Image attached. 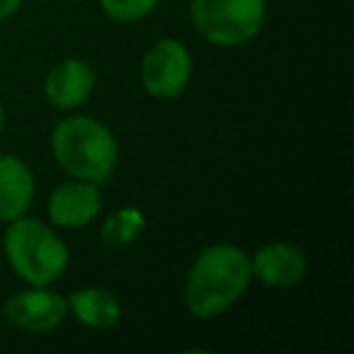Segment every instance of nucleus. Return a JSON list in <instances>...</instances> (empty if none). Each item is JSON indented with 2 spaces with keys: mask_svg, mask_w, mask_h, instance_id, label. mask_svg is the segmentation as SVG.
Masks as SVG:
<instances>
[{
  "mask_svg": "<svg viewBox=\"0 0 354 354\" xmlns=\"http://www.w3.org/2000/svg\"><path fill=\"white\" fill-rule=\"evenodd\" d=\"M51 153L56 162L75 180L104 185L119 162L114 133L93 117H68L51 131Z\"/></svg>",
  "mask_w": 354,
  "mask_h": 354,
  "instance_id": "obj_2",
  "label": "nucleus"
},
{
  "mask_svg": "<svg viewBox=\"0 0 354 354\" xmlns=\"http://www.w3.org/2000/svg\"><path fill=\"white\" fill-rule=\"evenodd\" d=\"M95 90V71L83 59H64L49 71L44 95L56 109H78Z\"/></svg>",
  "mask_w": 354,
  "mask_h": 354,
  "instance_id": "obj_9",
  "label": "nucleus"
},
{
  "mask_svg": "<svg viewBox=\"0 0 354 354\" xmlns=\"http://www.w3.org/2000/svg\"><path fill=\"white\" fill-rule=\"evenodd\" d=\"M143 228H146V216L138 209L124 207L104 218L102 241L107 245H129L141 236Z\"/></svg>",
  "mask_w": 354,
  "mask_h": 354,
  "instance_id": "obj_12",
  "label": "nucleus"
},
{
  "mask_svg": "<svg viewBox=\"0 0 354 354\" xmlns=\"http://www.w3.org/2000/svg\"><path fill=\"white\" fill-rule=\"evenodd\" d=\"M252 279L250 257L231 243L209 245L192 262L185 279V306L199 320H212L228 310Z\"/></svg>",
  "mask_w": 354,
  "mask_h": 354,
  "instance_id": "obj_1",
  "label": "nucleus"
},
{
  "mask_svg": "<svg viewBox=\"0 0 354 354\" xmlns=\"http://www.w3.org/2000/svg\"><path fill=\"white\" fill-rule=\"evenodd\" d=\"M6 255L20 279L32 286H49L68 270L66 243L37 218H15L6 231Z\"/></svg>",
  "mask_w": 354,
  "mask_h": 354,
  "instance_id": "obj_3",
  "label": "nucleus"
},
{
  "mask_svg": "<svg viewBox=\"0 0 354 354\" xmlns=\"http://www.w3.org/2000/svg\"><path fill=\"white\" fill-rule=\"evenodd\" d=\"M189 12L204 39L233 49L260 35L267 17V0H192Z\"/></svg>",
  "mask_w": 354,
  "mask_h": 354,
  "instance_id": "obj_4",
  "label": "nucleus"
},
{
  "mask_svg": "<svg viewBox=\"0 0 354 354\" xmlns=\"http://www.w3.org/2000/svg\"><path fill=\"white\" fill-rule=\"evenodd\" d=\"M25 0H0V20H8L10 15H15L22 8Z\"/></svg>",
  "mask_w": 354,
  "mask_h": 354,
  "instance_id": "obj_14",
  "label": "nucleus"
},
{
  "mask_svg": "<svg viewBox=\"0 0 354 354\" xmlns=\"http://www.w3.org/2000/svg\"><path fill=\"white\" fill-rule=\"evenodd\" d=\"M160 0H100L104 15L114 22H138L151 15Z\"/></svg>",
  "mask_w": 354,
  "mask_h": 354,
  "instance_id": "obj_13",
  "label": "nucleus"
},
{
  "mask_svg": "<svg viewBox=\"0 0 354 354\" xmlns=\"http://www.w3.org/2000/svg\"><path fill=\"white\" fill-rule=\"evenodd\" d=\"M306 270H308V260L304 250L291 243H267L250 257L252 277L274 289L296 286L299 281H304Z\"/></svg>",
  "mask_w": 354,
  "mask_h": 354,
  "instance_id": "obj_8",
  "label": "nucleus"
},
{
  "mask_svg": "<svg viewBox=\"0 0 354 354\" xmlns=\"http://www.w3.org/2000/svg\"><path fill=\"white\" fill-rule=\"evenodd\" d=\"M192 78V54L180 39H158L141 61V83L148 95L172 100L183 95Z\"/></svg>",
  "mask_w": 354,
  "mask_h": 354,
  "instance_id": "obj_5",
  "label": "nucleus"
},
{
  "mask_svg": "<svg viewBox=\"0 0 354 354\" xmlns=\"http://www.w3.org/2000/svg\"><path fill=\"white\" fill-rule=\"evenodd\" d=\"M68 313V304L61 294L51 291L49 286H32L17 291L8 299L3 315L8 323L30 333H49L59 328Z\"/></svg>",
  "mask_w": 354,
  "mask_h": 354,
  "instance_id": "obj_6",
  "label": "nucleus"
},
{
  "mask_svg": "<svg viewBox=\"0 0 354 354\" xmlns=\"http://www.w3.org/2000/svg\"><path fill=\"white\" fill-rule=\"evenodd\" d=\"M66 304L78 323L95 330L112 328L122 318V304L117 301V296L100 286H85V289L73 291L66 299Z\"/></svg>",
  "mask_w": 354,
  "mask_h": 354,
  "instance_id": "obj_11",
  "label": "nucleus"
},
{
  "mask_svg": "<svg viewBox=\"0 0 354 354\" xmlns=\"http://www.w3.org/2000/svg\"><path fill=\"white\" fill-rule=\"evenodd\" d=\"M3 129H6V109L0 104V133H3Z\"/></svg>",
  "mask_w": 354,
  "mask_h": 354,
  "instance_id": "obj_15",
  "label": "nucleus"
},
{
  "mask_svg": "<svg viewBox=\"0 0 354 354\" xmlns=\"http://www.w3.org/2000/svg\"><path fill=\"white\" fill-rule=\"evenodd\" d=\"M35 199V175L17 156H0V221L25 216Z\"/></svg>",
  "mask_w": 354,
  "mask_h": 354,
  "instance_id": "obj_10",
  "label": "nucleus"
},
{
  "mask_svg": "<svg viewBox=\"0 0 354 354\" xmlns=\"http://www.w3.org/2000/svg\"><path fill=\"white\" fill-rule=\"evenodd\" d=\"M102 209L100 185L71 180L54 189L49 197V218L61 228H83L97 218Z\"/></svg>",
  "mask_w": 354,
  "mask_h": 354,
  "instance_id": "obj_7",
  "label": "nucleus"
}]
</instances>
